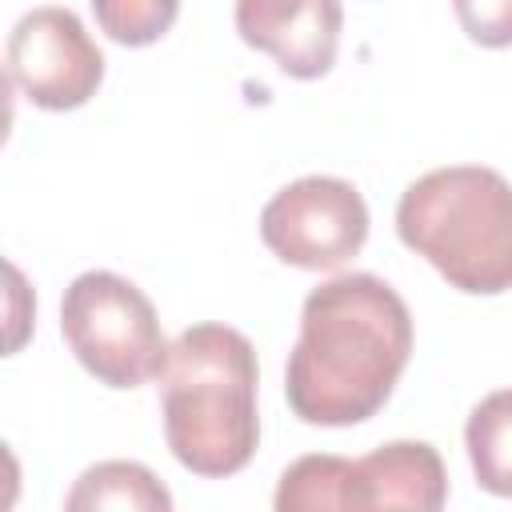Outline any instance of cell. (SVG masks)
Instances as JSON below:
<instances>
[{
  "label": "cell",
  "instance_id": "obj_8",
  "mask_svg": "<svg viewBox=\"0 0 512 512\" xmlns=\"http://www.w3.org/2000/svg\"><path fill=\"white\" fill-rule=\"evenodd\" d=\"M448 500V472L432 444L424 440H392L352 460L348 480V512L368 508H412L436 512Z\"/></svg>",
  "mask_w": 512,
  "mask_h": 512
},
{
  "label": "cell",
  "instance_id": "obj_13",
  "mask_svg": "<svg viewBox=\"0 0 512 512\" xmlns=\"http://www.w3.org/2000/svg\"><path fill=\"white\" fill-rule=\"evenodd\" d=\"M468 40L484 48H512V0H452Z\"/></svg>",
  "mask_w": 512,
  "mask_h": 512
},
{
  "label": "cell",
  "instance_id": "obj_12",
  "mask_svg": "<svg viewBox=\"0 0 512 512\" xmlns=\"http://www.w3.org/2000/svg\"><path fill=\"white\" fill-rule=\"evenodd\" d=\"M92 12L108 40L124 48H144L176 24L180 0H92Z\"/></svg>",
  "mask_w": 512,
  "mask_h": 512
},
{
  "label": "cell",
  "instance_id": "obj_6",
  "mask_svg": "<svg viewBox=\"0 0 512 512\" xmlns=\"http://www.w3.org/2000/svg\"><path fill=\"white\" fill-rule=\"evenodd\" d=\"M8 76L44 112H68L96 96L104 52L80 16L56 4L24 12L8 32Z\"/></svg>",
  "mask_w": 512,
  "mask_h": 512
},
{
  "label": "cell",
  "instance_id": "obj_5",
  "mask_svg": "<svg viewBox=\"0 0 512 512\" xmlns=\"http://www.w3.org/2000/svg\"><path fill=\"white\" fill-rule=\"evenodd\" d=\"M260 240L292 268L332 272L368 240V204L340 176H300L260 212Z\"/></svg>",
  "mask_w": 512,
  "mask_h": 512
},
{
  "label": "cell",
  "instance_id": "obj_7",
  "mask_svg": "<svg viewBox=\"0 0 512 512\" xmlns=\"http://www.w3.org/2000/svg\"><path fill=\"white\" fill-rule=\"evenodd\" d=\"M236 32L268 52L284 76L316 80L336 64L344 8L340 0H236Z\"/></svg>",
  "mask_w": 512,
  "mask_h": 512
},
{
  "label": "cell",
  "instance_id": "obj_9",
  "mask_svg": "<svg viewBox=\"0 0 512 512\" xmlns=\"http://www.w3.org/2000/svg\"><path fill=\"white\" fill-rule=\"evenodd\" d=\"M68 512L84 508H140V512H168V488L136 460H100L80 472L72 492L64 496Z\"/></svg>",
  "mask_w": 512,
  "mask_h": 512
},
{
  "label": "cell",
  "instance_id": "obj_4",
  "mask_svg": "<svg viewBox=\"0 0 512 512\" xmlns=\"http://www.w3.org/2000/svg\"><path fill=\"white\" fill-rule=\"evenodd\" d=\"M60 332L72 356L108 388H140L160 376L168 344L152 300L124 276L80 272L60 300Z\"/></svg>",
  "mask_w": 512,
  "mask_h": 512
},
{
  "label": "cell",
  "instance_id": "obj_1",
  "mask_svg": "<svg viewBox=\"0 0 512 512\" xmlns=\"http://www.w3.org/2000/svg\"><path fill=\"white\" fill-rule=\"evenodd\" d=\"M412 356V312L372 272H344L304 296L284 396L304 424L348 428L376 416Z\"/></svg>",
  "mask_w": 512,
  "mask_h": 512
},
{
  "label": "cell",
  "instance_id": "obj_2",
  "mask_svg": "<svg viewBox=\"0 0 512 512\" xmlns=\"http://www.w3.org/2000/svg\"><path fill=\"white\" fill-rule=\"evenodd\" d=\"M256 348L228 324H192L168 344L160 368L164 440L196 476L240 472L260 444Z\"/></svg>",
  "mask_w": 512,
  "mask_h": 512
},
{
  "label": "cell",
  "instance_id": "obj_3",
  "mask_svg": "<svg viewBox=\"0 0 512 512\" xmlns=\"http://www.w3.org/2000/svg\"><path fill=\"white\" fill-rule=\"evenodd\" d=\"M396 232L468 296L512 288V184L496 168L452 164L424 172L396 204Z\"/></svg>",
  "mask_w": 512,
  "mask_h": 512
},
{
  "label": "cell",
  "instance_id": "obj_10",
  "mask_svg": "<svg viewBox=\"0 0 512 512\" xmlns=\"http://www.w3.org/2000/svg\"><path fill=\"white\" fill-rule=\"evenodd\" d=\"M464 448L476 472V484L492 496L512 500V388L488 392L468 424H464Z\"/></svg>",
  "mask_w": 512,
  "mask_h": 512
},
{
  "label": "cell",
  "instance_id": "obj_11",
  "mask_svg": "<svg viewBox=\"0 0 512 512\" xmlns=\"http://www.w3.org/2000/svg\"><path fill=\"white\" fill-rule=\"evenodd\" d=\"M348 480L352 460L332 452L300 456L284 468L272 504L276 512H348Z\"/></svg>",
  "mask_w": 512,
  "mask_h": 512
}]
</instances>
